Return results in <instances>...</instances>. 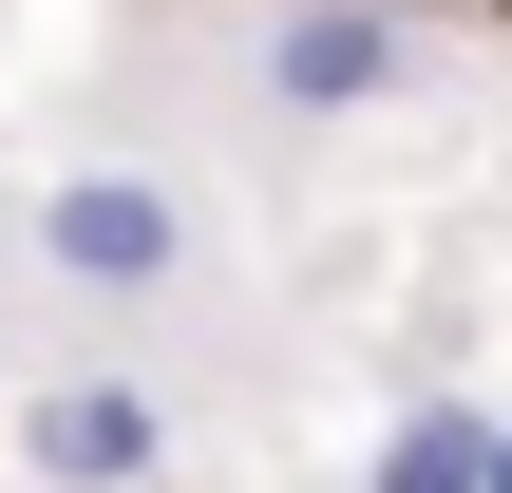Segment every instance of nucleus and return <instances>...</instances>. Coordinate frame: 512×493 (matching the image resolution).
I'll list each match as a JSON object with an SVG mask.
<instances>
[{
    "mask_svg": "<svg viewBox=\"0 0 512 493\" xmlns=\"http://www.w3.org/2000/svg\"><path fill=\"white\" fill-rule=\"evenodd\" d=\"M190 266H209V228H190V190H171V171H57V190H38V285H57V304L152 323Z\"/></svg>",
    "mask_w": 512,
    "mask_h": 493,
    "instance_id": "obj_1",
    "label": "nucleus"
},
{
    "mask_svg": "<svg viewBox=\"0 0 512 493\" xmlns=\"http://www.w3.org/2000/svg\"><path fill=\"white\" fill-rule=\"evenodd\" d=\"M19 456H38V493H152L171 475V380L57 361V380H19Z\"/></svg>",
    "mask_w": 512,
    "mask_h": 493,
    "instance_id": "obj_2",
    "label": "nucleus"
},
{
    "mask_svg": "<svg viewBox=\"0 0 512 493\" xmlns=\"http://www.w3.org/2000/svg\"><path fill=\"white\" fill-rule=\"evenodd\" d=\"M247 76H266V114H304V133H342V114H380V95L418 76V19H399V0H285Z\"/></svg>",
    "mask_w": 512,
    "mask_h": 493,
    "instance_id": "obj_3",
    "label": "nucleus"
},
{
    "mask_svg": "<svg viewBox=\"0 0 512 493\" xmlns=\"http://www.w3.org/2000/svg\"><path fill=\"white\" fill-rule=\"evenodd\" d=\"M494 475V399H418L380 456H361V493H475Z\"/></svg>",
    "mask_w": 512,
    "mask_h": 493,
    "instance_id": "obj_4",
    "label": "nucleus"
},
{
    "mask_svg": "<svg viewBox=\"0 0 512 493\" xmlns=\"http://www.w3.org/2000/svg\"><path fill=\"white\" fill-rule=\"evenodd\" d=\"M475 493H512V418H494V475H475Z\"/></svg>",
    "mask_w": 512,
    "mask_h": 493,
    "instance_id": "obj_5",
    "label": "nucleus"
}]
</instances>
